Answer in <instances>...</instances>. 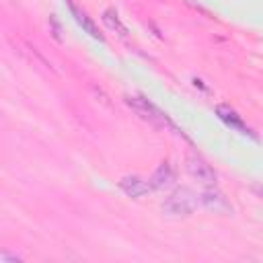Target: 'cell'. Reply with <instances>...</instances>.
I'll return each instance as SVG.
<instances>
[{
    "instance_id": "1",
    "label": "cell",
    "mask_w": 263,
    "mask_h": 263,
    "mask_svg": "<svg viewBox=\"0 0 263 263\" xmlns=\"http://www.w3.org/2000/svg\"><path fill=\"white\" fill-rule=\"evenodd\" d=\"M164 208L173 214H189L195 208V195L189 189H177L164 203Z\"/></svg>"
},
{
    "instance_id": "2",
    "label": "cell",
    "mask_w": 263,
    "mask_h": 263,
    "mask_svg": "<svg viewBox=\"0 0 263 263\" xmlns=\"http://www.w3.org/2000/svg\"><path fill=\"white\" fill-rule=\"evenodd\" d=\"M127 103H129L142 117H146V119H150V121H154V123H158V125L173 127V123L166 119V115H162L160 111H156L150 103H146V101H142V99H127Z\"/></svg>"
},
{
    "instance_id": "3",
    "label": "cell",
    "mask_w": 263,
    "mask_h": 263,
    "mask_svg": "<svg viewBox=\"0 0 263 263\" xmlns=\"http://www.w3.org/2000/svg\"><path fill=\"white\" fill-rule=\"evenodd\" d=\"M187 171H189L195 179H199L201 183H208V185L216 183V173H214V171H212V166H210V164H205L201 158L189 156V158H187Z\"/></svg>"
},
{
    "instance_id": "4",
    "label": "cell",
    "mask_w": 263,
    "mask_h": 263,
    "mask_svg": "<svg viewBox=\"0 0 263 263\" xmlns=\"http://www.w3.org/2000/svg\"><path fill=\"white\" fill-rule=\"evenodd\" d=\"M68 6H70V10H72V14H74L76 23H78V25H80V27H82V29H84V31H86L90 37H95V39L103 41V35H101V33H99V29L95 27V23H92V21L86 16V12H82V10H80V8H78V6H76L72 0H68Z\"/></svg>"
},
{
    "instance_id": "5",
    "label": "cell",
    "mask_w": 263,
    "mask_h": 263,
    "mask_svg": "<svg viewBox=\"0 0 263 263\" xmlns=\"http://www.w3.org/2000/svg\"><path fill=\"white\" fill-rule=\"evenodd\" d=\"M150 187H152L150 183H146V181H142V179H138V177H125V179L121 181V189H123L127 195H132V197H138V195L148 193Z\"/></svg>"
},
{
    "instance_id": "6",
    "label": "cell",
    "mask_w": 263,
    "mask_h": 263,
    "mask_svg": "<svg viewBox=\"0 0 263 263\" xmlns=\"http://www.w3.org/2000/svg\"><path fill=\"white\" fill-rule=\"evenodd\" d=\"M201 199H203V205L210 208V210H214V212H228V210H230L228 201H226V199L222 197V193H218V191L208 189V191L201 195Z\"/></svg>"
},
{
    "instance_id": "7",
    "label": "cell",
    "mask_w": 263,
    "mask_h": 263,
    "mask_svg": "<svg viewBox=\"0 0 263 263\" xmlns=\"http://www.w3.org/2000/svg\"><path fill=\"white\" fill-rule=\"evenodd\" d=\"M171 183H173V171H171V166H168L166 162H162V164L156 168V173L152 175L150 185H152L154 189H162V187H166V185H171Z\"/></svg>"
},
{
    "instance_id": "8",
    "label": "cell",
    "mask_w": 263,
    "mask_h": 263,
    "mask_svg": "<svg viewBox=\"0 0 263 263\" xmlns=\"http://www.w3.org/2000/svg\"><path fill=\"white\" fill-rule=\"evenodd\" d=\"M216 111H218V115H220V119H222V121H226L228 125H232V127H236V129H240V132H245V134H249L247 125L242 123V119H240L232 109H228L226 105H218V107H216Z\"/></svg>"
},
{
    "instance_id": "9",
    "label": "cell",
    "mask_w": 263,
    "mask_h": 263,
    "mask_svg": "<svg viewBox=\"0 0 263 263\" xmlns=\"http://www.w3.org/2000/svg\"><path fill=\"white\" fill-rule=\"evenodd\" d=\"M103 21H105V25H107L109 29H117V31H119V35H125V33H127V29L121 25V21H119L117 12H115V10H111V8H107V10L103 12Z\"/></svg>"
}]
</instances>
